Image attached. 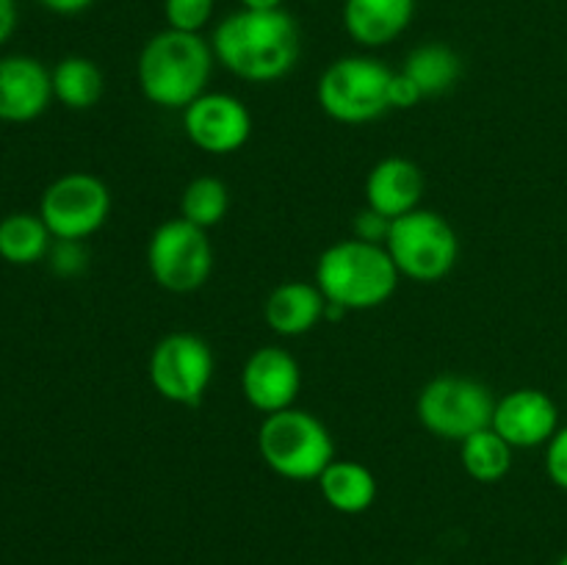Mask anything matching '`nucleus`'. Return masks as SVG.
I'll return each instance as SVG.
<instances>
[{
	"label": "nucleus",
	"mask_w": 567,
	"mask_h": 565,
	"mask_svg": "<svg viewBox=\"0 0 567 565\" xmlns=\"http://www.w3.org/2000/svg\"><path fill=\"white\" fill-rule=\"evenodd\" d=\"M17 28V0H0V44L9 42Z\"/></svg>",
	"instance_id": "30"
},
{
	"label": "nucleus",
	"mask_w": 567,
	"mask_h": 565,
	"mask_svg": "<svg viewBox=\"0 0 567 565\" xmlns=\"http://www.w3.org/2000/svg\"><path fill=\"white\" fill-rule=\"evenodd\" d=\"M282 3H286V0H241L244 9L249 11H275L282 9Z\"/></svg>",
	"instance_id": "31"
},
{
	"label": "nucleus",
	"mask_w": 567,
	"mask_h": 565,
	"mask_svg": "<svg viewBox=\"0 0 567 565\" xmlns=\"http://www.w3.org/2000/svg\"><path fill=\"white\" fill-rule=\"evenodd\" d=\"M53 233L39 214H9L0 219V258L11 266H31L48 258Z\"/></svg>",
	"instance_id": "21"
},
{
	"label": "nucleus",
	"mask_w": 567,
	"mask_h": 565,
	"mask_svg": "<svg viewBox=\"0 0 567 565\" xmlns=\"http://www.w3.org/2000/svg\"><path fill=\"white\" fill-rule=\"evenodd\" d=\"M39 216L59 242H83L111 216V188L92 172H66L44 188Z\"/></svg>",
	"instance_id": "10"
},
{
	"label": "nucleus",
	"mask_w": 567,
	"mask_h": 565,
	"mask_svg": "<svg viewBox=\"0 0 567 565\" xmlns=\"http://www.w3.org/2000/svg\"><path fill=\"white\" fill-rule=\"evenodd\" d=\"M230 210V192H227L225 181L214 175L194 177L181 197V216L192 225L210 230L219 225Z\"/></svg>",
	"instance_id": "23"
},
{
	"label": "nucleus",
	"mask_w": 567,
	"mask_h": 565,
	"mask_svg": "<svg viewBox=\"0 0 567 565\" xmlns=\"http://www.w3.org/2000/svg\"><path fill=\"white\" fill-rule=\"evenodd\" d=\"M385 249L402 277L437 282L457 266L460 238L446 216L430 208H415L393 219Z\"/></svg>",
	"instance_id": "6"
},
{
	"label": "nucleus",
	"mask_w": 567,
	"mask_h": 565,
	"mask_svg": "<svg viewBox=\"0 0 567 565\" xmlns=\"http://www.w3.org/2000/svg\"><path fill=\"white\" fill-rule=\"evenodd\" d=\"M258 452L277 476L308 482L336 460V441L319 415L288 408L260 421Z\"/></svg>",
	"instance_id": "4"
},
{
	"label": "nucleus",
	"mask_w": 567,
	"mask_h": 565,
	"mask_svg": "<svg viewBox=\"0 0 567 565\" xmlns=\"http://www.w3.org/2000/svg\"><path fill=\"white\" fill-rule=\"evenodd\" d=\"M393 70L371 55H343L319 78L316 100L330 120L365 125L391 111Z\"/></svg>",
	"instance_id": "5"
},
{
	"label": "nucleus",
	"mask_w": 567,
	"mask_h": 565,
	"mask_svg": "<svg viewBox=\"0 0 567 565\" xmlns=\"http://www.w3.org/2000/svg\"><path fill=\"white\" fill-rule=\"evenodd\" d=\"M327 314V297L316 282L288 280L271 288L264 302V319L280 338H299L316 330Z\"/></svg>",
	"instance_id": "16"
},
{
	"label": "nucleus",
	"mask_w": 567,
	"mask_h": 565,
	"mask_svg": "<svg viewBox=\"0 0 567 565\" xmlns=\"http://www.w3.org/2000/svg\"><path fill=\"white\" fill-rule=\"evenodd\" d=\"M316 482H319L321 499L336 513L360 515L377 502L374 471L358 460H332Z\"/></svg>",
	"instance_id": "18"
},
{
	"label": "nucleus",
	"mask_w": 567,
	"mask_h": 565,
	"mask_svg": "<svg viewBox=\"0 0 567 565\" xmlns=\"http://www.w3.org/2000/svg\"><path fill=\"white\" fill-rule=\"evenodd\" d=\"M402 72L415 83L421 97H435V94L454 89V83L463 75V59L449 44L426 42L421 48L410 50Z\"/></svg>",
	"instance_id": "19"
},
{
	"label": "nucleus",
	"mask_w": 567,
	"mask_h": 565,
	"mask_svg": "<svg viewBox=\"0 0 567 565\" xmlns=\"http://www.w3.org/2000/svg\"><path fill=\"white\" fill-rule=\"evenodd\" d=\"M391 225H393V219H388L385 214H380V210H374L365 205V208L358 210V216H354L352 233H354V238H360V242L382 244V247H385Z\"/></svg>",
	"instance_id": "26"
},
{
	"label": "nucleus",
	"mask_w": 567,
	"mask_h": 565,
	"mask_svg": "<svg viewBox=\"0 0 567 565\" xmlns=\"http://www.w3.org/2000/svg\"><path fill=\"white\" fill-rule=\"evenodd\" d=\"M491 427L513 449L546 446L559 430L557 402L540 388H515L496 399Z\"/></svg>",
	"instance_id": "13"
},
{
	"label": "nucleus",
	"mask_w": 567,
	"mask_h": 565,
	"mask_svg": "<svg viewBox=\"0 0 567 565\" xmlns=\"http://www.w3.org/2000/svg\"><path fill=\"white\" fill-rule=\"evenodd\" d=\"M557 565H567V552L563 554V557H559V559H557Z\"/></svg>",
	"instance_id": "32"
},
{
	"label": "nucleus",
	"mask_w": 567,
	"mask_h": 565,
	"mask_svg": "<svg viewBox=\"0 0 567 565\" xmlns=\"http://www.w3.org/2000/svg\"><path fill=\"white\" fill-rule=\"evenodd\" d=\"M50 266H53L55 275L61 277H78L89 264V255L83 249V242H59L50 247Z\"/></svg>",
	"instance_id": "25"
},
{
	"label": "nucleus",
	"mask_w": 567,
	"mask_h": 565,
	"mask_svg": "<svg viewBox=\"0 0 567 565\" xmlns=\"http://www.w3.org/2000/svg\"><path fill=\"white\" fill-rule=\"evenodd\" d=\"M214 349L197 332L177 330L161 338L150 352L147 374L161 399L181 408L203 402L214 382Z\"/></svg>",
	"instance_id": "9"
},
{
	"label": "nucleus",
	"mask_w": 567,
	"mask_h": 565,
	"mask_svg": "<svg viewBox=\"0 0 567 565\" xmlns=\"http://www.w3.org/2000/svg\"><path fill=\"white\" fill-rule=\"evenodd\" d=\"M419 100H424V97H421V92H419V89H415V83L410 81V78L404 75L402 70L393 72V81H391V111L393 109H399V111L413 109V105H419Z\"/></svg>",
	"instance_id": "28"
},
{
	"label": "nucleus",
	"mask_w": 567,
	"mask_h": 565,
	"mask_svg": "<svg viewBox=\"0 0 567 565\" xmlns=\"http://www.w3.org/2000/svg\"><path fill=\"white\" fill-rule=\"evenodd\" d=\"M513 452L515 449L498 435L493 427L474 432L460 443V463H463L465 474L476 482H502L513 469Z\"/></svg>",
	"instance_id": "22"
},
{
	"label": "nucleus",
	"mask_w": 567,
	"mask_h": 565,
	"mask_svg": "<svg viewBox=\"0 0 567 565\" xmlns=\"http://www.w3.org/2000/svg\"><path fill=\"white\" fill-rule=\"evenodd\" d=\"M39 3H42L48 11H53V14L72 17V14H81V11H86L94 0H39Z\"/></svg>",
	"instance_id": "29"
},
{
	"label": "nucleus",
	"mask_w": 567,
	"mask_h": 565,
	"mask_svg": "<svg viewBox=\"0 0 567 565\" xmlns=\"http://www.w3.org/2000/svg\"><path fill=\"white\" fill-rule=\"evenodd\" d=\"M183 131L203 153L233 155L252 136V114L236 94L205 92L183 109Z\"/></svg>",
	"instance_id": "11"
},
{
	"label": "nucleus",
	"mask_w": 567,
	"mask_h": 565,
	"mask_svg": "<svg viewBox=\"0 0 567 565\" xmlns=\"http://www.w3.org/2000/svg\"><path fill=\"white\" fill-rule=\"evenodd\" d=\"M53 100V78L39 59H0V122H33Z\"/></svg>",
	"instance_id": "14"
},
{
	"label": "nucleus",
	"mask_w": 567,
	"mask_h": 565,
	"mask_svg": "<svg viewBox=\"0 0 567 565\" xmlns=\"http://www.w3.org/2000/svg\"><path fill=\"white\" fill-rule=\"evenodd\" d=\"M546 474L559 491H567V424L546 443Z\"/></svg>",
	"instance_id": "27"
},
{
	"label": "nucleus",
	"mask_w": 567,
	"mask_h": 565,
	"mask_svg": "<svg viewBox=\"0 0 567 565\" xmlns=\"http://www.w3.org/2000/svg\"><path fill=\"white\" fill-rule=\"evenodd\" d=\"M50 78H53V97L70 111H89L103 100V70L86 55L61 59L50 72Z\"/></svg>",
	"instance_id": "20"
},
{
	"label": "nucleus",
	"mask_w": 567,
	"mask_h": 565,
	"mask_svg": "<svg viewBox=\"0 0 567 565\" xmlns=\"http://www.w3.org/2000/svg\"><path fill=\"white\" fill-rule=\"evenodd\" d=\"M216 61L249 83L286 78L302 55V31L286 9L233 11L210 37Z\"/></svg>",
	"instance_id": "1"
},
{
	"label": "nucleus",
	"mask_w": 567,
	"mask_h": 565,
	"mask_svg": "<svg viewBox=\"0 0 567 565\" xmlns=\"http://www.w3.org/2000/svg\"><path fill=\"white\" fill-rule=\"evenodd\" d=\"M216 0H164V20L172 31L199 33L210 22Z\"/></svg>",
	"instance_id": "24"
},
{
	"label": "nucleus",
	"mask_w": 567,
	"mask_h": 565,
	"mask_svg": "<svg viewBox=\"0 0 567 565\" xmlns=\"http://www.w3.org/2000/svg\"><path fill=\"white\" fill-rule=\"evenodd\" d=\"M496 397L474 377L441 374L421 388L415 415L430 435L463 443L493 421Z\"/></svg>",
	"instance_id": "7"
},
{
	"label": "nucleus",
	"mask_w": 567,
	"mask_h": 565,
	"mask_svg": "<svg viewBox=\"0 0 567 565\" xmlns=\"http://www.w3.org/2000/svg\"><path fill=\"white\" fill-rule=\"evenodd\" d=\"M424 188V172L415 161L402 158V155H388L371 166L363 192L369 208L380 210L388 219H399V216L421 208Z\"/></svg>",
	"instance_id": "15"
},
{
	"label": "nucleus",
	"mask_w": 567,
	"mask_h": 565,
	"mask_svg": "<svg viewBox=\"0 0 567 565\" xmlns=\"http://www.w3.org/2000/svg\"><path fill=\"white\" fill-rule=\"evenodd\" d=\"M415 17V0H343V28L363 48L396 42Z\"/></svg>",
	"instance_id": "17"
},
{
	"label": "nucleus",
	"mask_w": 567,
	"mask_h": 565,
	"mask_svg": "<svg viewBox=\"0 0 567 565\" xmlns=\"http://www.w3.org/2000/svg\"><path fill=\"white\" fill-rule=\"evenodd\" d=\"M214 64L216 55L208 39L164 28L138 53V89L158 109L183 111L208 92Z\"/></svg>",
	"instance_id": "2"
},
{
	"label": "nucleus",
	"mask_w": 567,
	"mask_h": 565,
	"mask_svg": "<svg viewBox=\"0 0 567 565\" xmlns=\"http://www.w3.org/2000/svg\"><path fill=\"white\" fill-rule=\"evenodd\" d=\"M241 391L258 413H280L297 402L302 391V369L288 349L269 343L255 349L244 363Z\"/></svg>",
	"instance_id": "12"
},
{
	"label": "nucleus",
	"mask_w": 567,
	"mask_h": 565,
	"mask_svg": "<svg viewBox=\"0 0 567 565\" xmlns=\"http://www.w3.org/2000/svg\"><path fill=\"white\" fill-rule=\"evenodd\" d=\"M147 266L164 291H199L214 271V244L208 230L192 225L183 216L161 222L147 242Z\"/></svg>",
	"instance_id": "8"
},
{
	"label": "nucleus",
	"mask_w": 567,
	"mask_h": 565,
	"mask_svg": "<svg viewBox=\"0 0 567 565\" xmlns=\"http://www.w3.org/2000/svg\"><path fill=\"white\" fill-rule=\"evenodd\" d=\"M399 275L382 244L343 238L330 244L316 264V286L327 302L352 310H371L385 305L396 294Z\"/></svg>",
	"instance_id": "3"
}]
</instances>
